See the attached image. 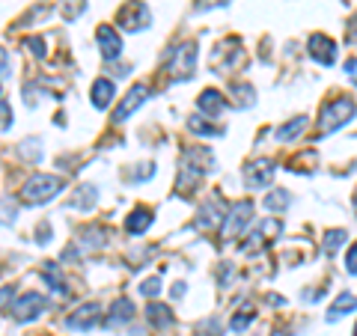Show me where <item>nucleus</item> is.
<instances>
[{"instance_id": "1", "label": "nucleus", "mask_w": 357, "mask_h": 336, "mask_svg": "<svg viewBox=\"0 0 357 336\" xmlns=\"http://www.w3.org/2000/svg\"><path fill=\"white\" fill-rule=\"evenodd\" d=\"M211 170V152L203 146L185 149L182 161H178V176H176V188L178 190H191L197 182H203V176Z\"/></svg>"}, {"instance_id": "2", "label": "nucleus", "mask_w": 357, "mask_h": 336, "mask_svg": "<svg viewBox=\"0 0 357 336\" xmlns=\"http://www.w3.org/2000/svg\"><path fill=\"white\" fill-rule=\"evenodd\" d=\"M66 188V182L60 176H51V173H36V176H30L24 188H21V199L30 206H45V203H51L54 197L60 194V190Z\"/></svg>"}, {"instance_id": "3", "label": "nucleus", "mask_w": 357, "mask_h": 336, "mask_svg": "<svg viewBox=\"0 0 357 336\" xmlns=\"http://www.w3.org/2000/svg\"><path fill=\"white\" fill-rule=\"evenodd\" d=\"M354 114H357V102H354V98H349V96H345V98H333V102H328L325 107L319 110V134H333L337 128H342Z\"/></svg>"}, {"instance_id": "4", "label": "nucleus", "mask_w": 357, "mask_h": 336, "mask_svg": "<svg viewBox=\"0 0 357 336\" xmlns=\"http://www.w3.org/2000/svg\"><path fill=\"white\" fill-rule=\"evenodd\" d=\"M197 69V42H182L167 54V75L170 81H191Z\"/></svg>"}, {"instance_id": "5", "label": "nucleus", "mask_w": 357, "mask_h": 336, "mask_svg": "<svg viewBox=\"0 0 357 336\" xmlns=\"http://www.w3.org/2000/svg\"><path fill=\"white\" fill-rule=\"evenodd\" d=\"M250 217H253V203L250 199H238L232 203L223 220V238H238L244 229H250Z\"/></svg>"}, {"instance_id": "6", "label": "nucleus", "mask_w": 357, "mask_h": 336, "mask_svg": "<svg viewBox=\"0 0 357 336\" xmlns=\"http://www.w3.org/2000/svg\"><path fill=\"white\" fill-rule=\"evenodd\" d=\"M116 21H119V27H126L128 33L131 30L137 33V30H146L152 24V13H149V6L143 3V0H128V3L119 9Z\"/></svg>"}, {"instance_id": "7", "label": "nucleus", "mask_w": 357, "mask_h": 336, "mask_svg": "<svg viewBox=\"0 0 357 336\" xmlns=\"http://www.w3.org/2000/svg\"><path fill=\"white\" fill-rule=\"evenodd\" d=\"M280 229H283L280 217H265L262 223H256L253 235L248 238V244H244V253H259V250H265L268 244H271L277 235H280Z\"/></svg>"}, {"instance_id": "8", "label": "nucleus", "mask_w": 357, "mask_h": 336, "mask_svg": "<svg viewBox=\"0 0 357 336\" xmlns=\"http://www.w3.org/2000/svg\"><path fill=\"white\" fill-rule=\"evenodd\" d=\"M274 173H277V164L271 158H256L244 170V182H248V188H268L274 182Z\"/></svg>"}, {"instance_id": "9", "label": "nucleus", "mask_w": 357, "mask_h": 336, "mask_svg": "<svg viewBox=\"0 0 357 336\" xmlns=\"http://www.w3.org/2000/svg\"><path fill=\"white\" fill-rule=\"evenodd\" d=\"M223 220H227V208H223L218 194H211L203 203V208H199V215H197V229L208 232V229H215L218 223H223Z\"/></svg>"}, {"instance_id": "10", "label": "nucleus", "mask_w": 357, "mask_h": 336, "mask_svg": "<svg viewBox=\"0 0 357 336\" xmlns=\"http://www.w3.org/2000/svg\"><path fill=\"white\" fill-rule=\"evenodd\" d=\"M146 96H149V86H143V84H134L131 89H128V96L122 98L119 102V107L114 110V122L116 125H122V122H126L134 110H137L143 102H146Z\"/></svg>"}, {"instance_id": "11", "label": "nucleus", "mask_w": 357, "mask_h": 336, "mask_svg": "<svg viewBox=\"0 0 357 336\" xmlns=\"http://www.w3.org/2000/svg\"><path fill=\"white\" fill-rule=\"evenodd\" d=\"M310 57L321 66H333L337 63V45H333V39L325 36V33H312L310 36Z\"/></svg>"}, {"instance_id": "12", "label": "nucleus", "mask_w": 357, "mask_h": 336, "mask_svg": "<svg viewBox=\"0 0 357 336\" xmlns=\"http://www.w3.org/2000/svg\"><path fill=\"white\" fill-rule=\"evenodd\" d=\"M96 39H98V48H102V57L107 63H114L119 60V54H122V39H119V33L110 27V24H102L96 30Z\"/></svg>"}, {"instance_id": "13", "label": "nucleus", "mask_w": 357, "mask_h": 336, "mask_svg": "<svg viewBox=\"0 0 357 336\" xmlns=\"http://www.w3.org/2000/svg\"><path fill=\"white\" fill-rule=\"evenodd\" d=\"M42 310H45V298H42V295H36V292H27V295H21V298L15 300L13 316H15L18 321H33Z\"/></svg>"}, {"instance_id": "14", "label": "nucleus", "mask_w": 357, "mask_h": 336, "mask_svg": "<svg viewBox=\"0 0 357 336\" xmlns=\"http://www.w3.org/2000/svg\"><path fill=\"white\" fill-rule=\"evenodd\" d=\"M98 319H102V307L98 304H84L69 316V328L72 330H93L98 324Z\"/></svg>"}, {"instance_id": "15", "label": "nucleus", "mask_w": 357, "mask_h": 336, "mask_svg": "<svg viewBox=\"0 0 357 336\" xmlns=\"http://www.w3.org/2000/svg\"><path fill=\"white\" fill-rule=\"evenodd\" d=\"M223 96L218 93V89H203L199 93V98H197V107H199V114L203 116H218L220 110H223Z\"/></svg>"}, {"instance_id": "16", "label": "nucleus", "mask_w": 357, "mask_h": 336, "mask_svg": "<svg viewBox=\"0 0 357 336\" xmlns=\"http://www.w3.org/2000/svg\"><path fill=\"white\" fill-rule=\"evenodd\" d=\"M131 319H134V304L128 298H116L107 316V328H119V324H128Z\"/></svg>"}, {"instance_id": "17", "label": "nucleus", "mask_w": 357, "mask_h": 336, "mask_svg": "<svg viewBox=\"0 0 357 336\" xmlns=\"http://www.w3.org/2000/svg\"><path fill=\"white\" fill-rule=\"evenodd\" d=\"M114 93H116L114 81H107V77H98V81L93 84V93H89V98H93V105L98 110H105L110 102H114Z\"/></svg>"}, {"instance_id": "18", "label": "nucleus", "mask_w": 357, "mask_h": 336, "mask_svg": "<svg viewBox=\"0 0 357 336\" xmlns=\"http://www.w3.org/2000/svg\"><path fill=\"white\" fill-rule=\"evenodd\" d=\"M152 220H155L152 211L140 206V208H134L131 215H128V220H126V229H128L131 235H143V232H146V229L152 227Z\"/></svg>"}, {"instance_id": "19", "label": "nucleus", "mask_w": 357, "mask_h": 336, "mask_svg": "<svg viewBox=\"0 0 357 336\" xmlns=\"http://www.w3.org/2000/svg\"><path fill=\"white\" fill-rule=\"evenodd\" d=\"M354 310H357V295L342 292V295L331 304V310H328V321H340L342 316H349V312H354Z\"/></svg>"}, {"instance_id": "20", "label": "nucleus", "mask_w": 357, "mask_h": 336, "mask_svg": "<svg viewBox=\"0 0 357 336\" xmlns=\"http://www.w3.org/2000/svg\"><path fill=\"white\" fill-rule=\"evenodd\" d=\"M307 131V116H298L292 122H286V125H280L274 131V137L277 140H292V137H301V134Z\"/></svg>"}, {"instance_id": "21", "label": "nucleus", "mask_w": 357, "mask_h": 336, "mask_svg": "<svg viewBox=\"0 0 357 336\" xmlns=\"http://www.w3.org/2000/svg\"><path fill=\"white\" fill-rule=\"evenodd\" d=\"M289 203H292L289 190H271V194L265 197V208H268V211H274V215H280L283 208H289Z\"/></svg>"}, {"instance_id": "22", "label": "nucleus", "mask_w": 357, "mask_h": 336, "mask_svg": "<svg viewBox=\"0 0 357 336\" xmlns=\"http://www.w3.org/2000/svg\"><path fill=\"white\" fill-rule=\"evenodd\" d=\"M149 321L155 324V328H167V324H173V312L167 310V307H161V304H149Z\"/></svg>"}, {"instance_id": "23", "label": "nucleus", "mask_w": 357, "mask_h": 336, "mask_svg": "<svg viewBox=\"0 0 357 336\" xmlns=\"http://www.w3.org/2000/svg\"><path fill=\"white\" fill-rule=\"evenodd\" d=\"M345 238H349L345 229H328L325 235H321V247H325V253H337Z\"/></svg>"}, {"instance_id": "24", "label": "nucleus", "mask_w": 357, "mask_h": 336, "mask_svg": "<svg viewBox=\"0 0 357 336\" xmlns=\"http://www.w3.org/2000/svg\"><path fill=\"white\" fill-rule=\"evenodd\" d=\"M86 9V0H60V13L66 21H75Z\"/></svg>"}, {"instance_id": "25", "label": "nucleus", "mask_w": 357, "mask_h": 336, "mask_svg": "<svg viewBox=\"0 0 357 336\" xmlns=\"http://www.w3.org/2000/svg\"><path fill=\"white\" fill-rule=\"evenodd\" d=\"M188 128H191L194 134H203V137H218V134H220V128L206 125V119H199V116H191V119H188Z\"/></svg>"}, {"instance_id": "26", "label": "nucleus", "mask_w": 357, "mask_h": 336, "mask_svg": "<svg viewBox=\"0 0 357 336\" xmlns=\"http://www.w3.org/2000/svg\"><path fill=\"white\" fill-rule=\"evenodd\" d=\"M158 292H161V277L143 280V286H140V295L143 298H158Z\"/></svg>"}, {"instance_id": "27", "label": "nucleus", "mask_w": 357, "mask_h": 336, "mask_svg": "<svg viewBox=\"0 0 357 336\" xmlns=\"http://www.w3.org/2000/svg\"><path fill=\"white\" fill-rule=\"evenodd\" d=\"M250 321H253V310H238V316H232L229 328H232V330H244Z\"/></svg>"}, {"instance_id": "28", "label": "nucleus", "mask_w": 357, "mask_h": 336, "mask_svg": "<svg viewBox=\"0 0 357 336\" xmlns=\"http://www.w3.org/2000/svg\"><path fill=\"white\" fill-rule=\"evenodd\" d=\"M345 271L357 277V241L349 247V253H345Z\"/></svg>"}, {"instance_id": "29", "label": "nucleus", "mask_w": 357, "mask_h": 336, "mask_svg": "<svg viewBox=\"0 0 357 336\" xmlns=\"http://www.w3.org/2000/svg\"><path fill=\"white\" fill-rule=\"evenodd\" d=\"M27 48H33V54H36V57H45V45H42V39H27Z\"/></svg>"}, {"instance_id": "30", "label": "nucleus", "mask_w": 357, "mask_h": 336, "mask_svg": "<svg viewBox=\"0 0 357 336\" xmlns=\"http://www.w3.org/2000/svg\"><path fill=\"white\" fill-rule=\"evenodd\" d=\"M0 107H3V131H9V128H13V114H9V102H6V98H3V105H0Z\"/></svg>"}, {"instance_id": "31", "label": "nucleus", "mask_w": 357, "mask_h": 336, "mask_svg": "<svg viewBox=\"0 0 357 336\" xmlns=\"http://www.w3.org/2000/svg\"><path fill=\"white\" fill-rule=\"evenodd\" d=\"M345 72H349V77L357 84V57H351V60H345Z\"/></svg>"}, {"instance_id": "32", "label": "nucleus", "mask_w": 357, "mask_h": 336, "mask_svg": "<svg viewBox=\"0 0 357 336\" xmlns=\"http://www.w3.org/2000/svg\"><path fill=\"white\" fill-rule=\"evenodd\" d=\"M227 0H199V9H211V6H223Z\"/></svg>"}, {"instance_id": "33", "label": "nucleus", "mask_w": 357, "mask_h": 336, "mask_svg": "<svg viewBox=\"0 0 357 336\" xmlns=\"http://www.w3.org/2000/svg\"><path fill=\"white\" fill-rule=\"evenodd\" d=\"M185 295V283H176L173 286V298H182Z\"/></svg>"}, {"instance_id": "34", "label": "nucleus", "mask_w": 357, "mask_h": 336, "mask_svg": "<svg viewBox=\"0 0 357 336\" xmlns=\"http://www.w3.org/2000/svg\"><path fill=\"white\" fill-rule=\"evenodd\" d=\"M3 77H9V54L3 51Z\"/></svg>"}, {"instance_id": "35", "label": "nucleus", "mask_w": 357, "mask_h": 336, "mask_svg": "<svg viewBox=\"0 0 357 336\" xmlns=\"http://www.w3.org/2000/svg\"><path fill=\"white\" fill-rule=\"evenodd\" d=\"M354 211H357V190H354Z\"/></svg>"}, {"instance_id": "36", "label": "nucleus", "mask_w": 357, "mask_h": 336, "mask_svg": "<svg viewBox=\"0 0 357 336\" xmlns=\"http://www.w3.org/2000/svg\"><path fill=\"white\" fill-rule=\"evenodd\" d=\"M354 336H357V324H354Z\"/></svg>"}]
</instances>
